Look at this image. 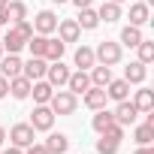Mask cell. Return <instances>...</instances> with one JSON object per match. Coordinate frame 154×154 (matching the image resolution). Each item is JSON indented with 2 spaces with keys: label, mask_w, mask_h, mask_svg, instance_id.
Wrapping results in <instances>:
<instances>
[{
  "label": "cell",
  "mask_w": 154,
  "mask_h": 154,
  "mask_svg": "<svg viewBox=\"0 0 154 154\" xmlns=\"http://www.w3.org/2000/svg\"><path fill=\"white\" fill-rule=\"evenodd\" d=\"M33 36V24L24 18V21H15L9 30H6V36L0 39L3 42V51H9V54H18L24 45H27V39Z\"/></svg>",
  "instance_id": "obj_1"
},
{
  "label": "cell",
  "mask_w": 154,
  "mask_h": 154,
  "mask_svg": "<svg viewBox=\"0 0 154 154\" xmlns=\"http://www.w3.org/2000/svg\"><path fill=\"white\" fill-rule=\"evenodd\" d=\"M94 57H97V63H103V66H115V63H121V57H124V45H121V42H112V39H103V42H97Z\"/></svg>",
  "instance_id": "obj_2"
},
{
  "label": "cell",
  "mask_w": 154,
  "mask_h": 154,
  "mask_svg": "<svg viewBox=\"0 0 154 154\" xmlns=\"http://www.w3.org/2000/svg\"><path fill=\"white\" fill-rule=\"evenodd\" d=\"M48 109H51L54 115H72L75 109H79V97L69 94V91L54 88V94H51V100H48Z\"/></svg>",
  "instance_id": "obj_3"
},
{
  "label": "cell",
  "mask_w": 154,
  "mask_h": 154,
  "mask_svg": "<svg viewBox=\"0 0 154 154\" xmlns=\"http://www.w3.org/2000/svg\"><path fill=\"white\" fill-rule=\"evenodd\" d=\"M54 118H57V115L48 109V103H42V106H33V112H30V121H27V124H30L36 133H48V130L54 127Z\"/></svg>",
  "instance_id": "obj_4"
},
{
  "label": "cell",
  "mask_w": 154,
  "mask_h": 154,
  "mask_svg": "<svg viewBox=\"0 0 154 154\" xmlns=\"http://www.w3.org/2000/svg\"><path fill=\"white\" fill-rule=\"evenodd\" d=\"M6 139H9V145H15V148H27V145H33L36 130H33L30 124H12L9 133H6Z\"/></svg>",
  "instance_id": "obj_5"
},
{
  "label": "cell",
  "mask_w": 154,
  "mask_h": 154,
  "mask_svg": "<svg viewBox=\"0 0 154 154\" xmlns=\"http://www.w3.org/2000/svg\"><path fill=\"white\" fill-rule=\"evenodd\" d=\"M69 72H72V69H69L63 60H51L48 69H45V82H48L51 88H63L66 79H69Z\"/></svg>",
  "instance_id": "obj_6"
},
{
  "label": "cell",
  "mask_w": 154,
  "mask_h": 154,
  "mask_svg": "<svg viewBox=\"0 0 154 154\" xmlns=\"http://www.w3.org/2000/svg\"><path fill=\"white\" fill-rule=\"evenodd\" d=\"M33 33H42V36H51L54 33V27H57V15L51 12V9H42V12H36L33 15Z\"/></svg>",
  "instance_id": "obj_7"
},
{
  "label": "cell",
  "mask_w": 154,
  "mask_h": 154,
  "mask_svg": "<svg viewBox=\"0 0 154 154\" xmlns=\"http://www.w3.org/2000/svg\"><path fill=\"white\" fill-rule=\"evenodd\" d=\"M112 115H115V121H118L121 127H133V124H136V118H139V109H136L130 100H121V103L112 109Z\"/></svg>",
  "instance_id": "obj_8"
},
{
  "label": "cell",
  "mask_w": 154,
  "mask_h": 154,
  "mask_svg": "<svg viewBox=\"0 0 154 154\" xmlns=\"http://www.w3.org/2000/svg\"><path fill=\"white\" fill-rule=\"evenodd\" d=\"M54 30H57V39L60 42H79L82 39V27L75 24V18H60Z\"/></svg>",
  "instance_id": "obj_9"
},
{
  "label": "cell",
  "mask_w": 154,
  "mask_h": 154,
  "mask_svg": "<svg viewBox=\"0 0 154 154\" xmlns=\"http://www.w3.org/2000/svg\"><path fill=\"white\" fill-rule=\"evenodd\" d=\"M88 88H91V75H88V69H75V72H69V79H66V91H69V94L82 97Z\"/></svg>",
  "instance_id": "obj_10"
},
{
  "label": "cell",
  "mask_w": 154,
  "mask_h": 154,
  "mask_svg": "<svg viewBox=\"0 0 154 154\" xmlns=\"http://www.w3.org/2000/svg\"><path fill=\"white\" fill-rule=\"evenodd\" d=\"M45 69H48V60H45V57H30V60L21 63V75H27L30 82L45 79Z\"/></svg>",
  "instance_id": "obj_11"
},
{
  "label": "cell",
  "mask_w": 154,
  "mask_h": 154,
  "mask_svg": "<svg viewBox=\"0 0 154 154\" xmlns=\"http://www.w3.org/2000/svg\"><path fill=\"white\" fill-rule=\"evenodd\" d=\"M106 88H97V85H91L85 94H82V103L91 109V112H97V109H106Z\"/></svg>",
  "instance_id": "obj_12"
},
{
  "label": "cell",
  "mask_w": 154,
  "mask_h": 154,
  "mask_svg": "<svg viewBox=\"0 0 154 154\" xmlns=\"http://www.w3.org/2000/svg\"><path fill=\"white\" fill-rule=\"evenodd\" d=\"M145 79H148V66H145V63L130 60V63L124 66V82H127V85H142Z\"/></svg>",
  "instance_id": "obj_13"
},
{
  "label": "cell",
  "mask_w": 154,
  "mask_h": 154,
  "mask_svg": "<svg viewBox=\"0 0 154 154\" xmlns=\"http://www.w3.org/2000/svg\"><path fill=\"white\" fill-rule=\"evenodd\" d=\"M42 145H45L48 154H66V151H69V139H66V133H51V130H48V139H45Z\"/></svg>",
  "instance_id": "obj_14"
},
{
  "label": "cell",
  "mask_w": 154,
  "mask_h": 154,
  "mask_svg": "<svg viewBox=\"0 0 154 154\" xmlns=\"http://www.w3.org/2000/svg\"><path fill=\"white\" fill-rule=\"evenodd\" d=\"M21 57L18 54H3L0 57V75H6V79H15V75H21Z\"/></svg>",
  "instance_id": "obj_15"
},
{
  "label": "cell",
  "mask_w": 154,
  "mask_h": 154,
  "mask_svg": "<svg viewBox=\"0 0 154 154\" xmlns=\"http://www.w3.org/2000/svg\"><path fill=\"white\" fill-rule=\"evenodd\" d=\"M148 21H151V9H148L145 0L130 3V24H133V27H142V24H148Z\"/></svg>",
  "instance_id": "obj_16"
},
{
  "label": "cell",
  "mask_w": 154,
  "mask_h": 154,
  "mask_svg": "<svg viewBox=\"0 0 154 154\" xmlns=\"http://www.w3.org/2000/svg\"><path fill=\"white\" fill-rule=\"evenodd\" d=\"M106 97H109V100H115V103L130 100V85H127L124 79H112V82L106 85Z\"/></svg>",
  "instance_id": "obj_17"
},
{
  "label": "cell",
  "mask_w": 154,
  "mask_h": 154,
  "mask_svg": "<svg viewBox=\"0 0 154 154\" xmlns=\"http://www.w3.org/2000/svg\"><path fill=\"white\" fill-rule=\"evenodd\" d=\"M30 79L27 75H15V79H9V94L15 97V100H27L30 97Z\"/></svg>",
  "instance_id": "obj_18"
},
{
  "label": "cell",
  "mask_w": 154,
  "mask_h": 154,
  "mask_svg": "<svg viewBox=\"0 0 154 154\" xmlns=\"http://www.w3.org/2000/svg\"><path fill=\"white\" fill-rule=\"evenodd\" d=\"M97 18L106 21V24H115L121 18V3H112V0H103L100 9H97Z\"/></svg>",
  "instance_id": "obj_19"
},
{
  "label": "cell",
  "mask_w": 154,
  "mask_h": 154,
  "mask_svg": "<svg viewBox=\"0 0 154 154\" xmlns=\"http://www.w3.org/2000/svg\"><path fill=\"white\" fill-rule=\"evenodd\" d=\"M30 94H33V103H36V106H42V103H48V100H51L54 88H51L45 79H36V82L30 85Z\"/></svg>",
  "instance_id": "obj_20"
},
{
  "label": "cell",
  "mask_w": 154,
  "mask_h": 154,
  "mask_svg": "<svg viewBox=\"0 0 154 154\" xmlns=\"http://www.w3.org/2000/svg\"><path fill=\"white\" fill-rule=\"evenodd\" d=\"M88 75H91V85H97V88H106V85L112 82V66L94 63V66L88 69Z\"/></svg>",
  "instance_id": "obj_21"
},
{
  "label": "cell",
  "mask_w": 154,
  "mask_h": 154,
  "mask_svg": "<svg viewBox=\"0 0 154 154\" xmlns=\"http://www.w3.org/2000/svg\"><path fill=\"white\" fill-rule=\"evenodd\" d=\"M72 63L79 66V69H91V66L97 63L94 48H91V45H79V48H75V54H72Z\"/></svg>",
  "instance_id": "obj_22"
},
{
  "label": "cell",
  "mask_w": 154,
  "mask_h": 154,
  "mask_svg": "<svg viewBox=\"0 0 154 154\" xmlns=\"http://www.w3.org/2000/svg\"><path fill=\"white\" fill-rule=\"evenodd\" d=\"M130 103L139 109V115L151 112V109H154V94H151V88H139V91H136V97H133Z\"/></svg>",
  "instance_id": "obj_23"
},
{
  "label": "cell",
  "mask_w": 154,
  "mask_h": 154,
  "mask_svg": "<svg viewBox=\"0 0 154 154\" xmlns=\"http://www.w3.org/2000/svg\"><path fill=\"white\" fill-rule=\"evenodd\" d=\"M112 124H115V115H112L109 109H97V115L91 118V127H94V130H97L100 136H103V133H106V130H109Z\"/></svg>",
  "instance_id": "obj_24"
},
{
  "label": "cell",
  "mask_w": 154,
  "mask_h": 154,
  "mask_svg": "<svg viewBox=\"0 0 154 154\" xmlns=\"http://www.w3.org/2000/svg\"><path fill=\"white\" fill-rule=\"evenodd\" d=\"M75 24H79L82 30H97V24H100V18H97V9H91V6L79 9V18H75Z\"/></svg>",
  "instance_id": "obj_25"
},
{
  "label": "cell",
  "mask_w": 154,
  "mask_h": 154,
  "mask_svg": "<svg viewBox=\"0 0 154 154\" xmlns=\"http://www.w3.org/2000/svg\"><path fill=\"white\" fill-rule=\"evenodd\" d=\"M142 39H145V36H142V27H133V24H127V27L121 30V39H118V42H121V45H127V48H136Z\"/></svg>",
  "instance_id": "obj_26"
},
{
  "label": "cell",
  "mask_w": 154,
  "mask_h": 154,
  "mask_svg": "<svg viewBox=\"0 0 154 154\" xmlns=\"http://www.w3.org/2000/svg\"><path fill=\"white\" fill-rule=\"evenodd\" d=\"M133 142L136 145H151L154 142V127L151 124H133Z\"/></svg>",
  "instance_id": "obj_27"
},
{
  "label": "cell",
  "mask_w": 154,
  "mask_h": 154,
  "mask_svg": "<svg viewBox=\"0 0 154 154\" xmlns=\"http://www.w3.org/2000/svg\"><path fill=\"white\" fill-rule=\"evenodd\" d=\"M6 12H9V24L24 21V18H27V3H24V0H9V3H6Z\"/></svg>",
  "instance_id": "obj_28"
},
{
  "label": "cell",
  "mask_w": 154,
  "mask_h": 154,
  "mask_svg": "<svg viewBox=\"0 0 154 154\" xmlns=\"http://www.w3.org/2000/svg\"><path fill=\"white\" fill-rule=\"evenodd\" d=\"M63 48H66V42L48 36V42H45V54H42V57H45L48 63H51V60H60V57H63Z\"/></svg>",
  "instance_id": "obj_29"
},
{
  "label": "cell",
  "mask_w": 154,
  "mask_h": 154,
  "mask_svg": "<svg viewBox=\"0 0 154 154\" xmlns=\"http://www.w3.org/2000/svg\"><path fill=\"white\" fill-rule=\"evenodd\" d=\"M45 42H48V36H42V33H33V36L27 39L30 57H42V54H45Z\"/></svg>",
  "instance_id": "obj_30"
},
{
  "label": "cell",
  "mask_w": 154,
  "mask_h": 154,
  "mask_svg": "<svg viewBox=\"0 0 154 154\" xmlns=\"http://www.w3.org/2000/svg\"><path fill=\"white\" fill-rule=\"evenodd\" d=\"M136 54H139V57H136V60H139V63H145V66H148V63H151V60H154V42H151V39H142V42H139V45H136Z\"/></svg>",
  "instance_id": "obj_31"
},
{
  "label": "cell",
  "mask_w": 154,
  "mask_h": 154,
  "mask_svg": "<svg viewBox=\"0 0 154 154\" xmlns=\"http://www.w3.org/2000/svg\"><path fill=\"white\" fill-rule=\"evenodd\" d=\"M121 142L118 139H109V136H100L97 139V154H118Z\"/></svg>",
  "instance_id": "obj_32"
},
{
  "label": "cell",
  "mask_w": 154,
  "mask_h": 154,
  "mask_svg": "<svg viewBox=\"0 0 154 154\" xmlns=\"http://www.w3.org/2000/svg\"><path fill=\"white\" fill-rule=\"evenodd\" d=\"M124 130H127V127H121V124L115 121V124H112V127H109L103 136H109V139H118V142H121V139H124Z\"/></svg>",
  "instance_id": "obj_33"
},
{
  "label": "cell",
  "mask_w": 154,
  "mask_h": 154,
  "mask_svg": "<svg viewBox=\"0 0 154 154\" xmlns=\"http://www.w3.org/2000/svg\"><path fill=\"white\" fill-rule=\"evenodd\" d=\"M24 154H48V151H45V145H42V142H33V145H27V148H24Z\"/></svg>",
  "instance_id": "obj_34"
},
{
  "label": "cell",
  "mask_w": 154,
  "mask_h": 154,
  "mask_svg": "<svg viewBox=\"0 0 154 154\" xmlns=\"http://www.w3.org/2000/svg\"><path fill=\"white\" fill-rule=\"evenodd\" d=\"M9 94V79H6V75H0V100H3Z\"/></svg>",
  "instance_id": "obj_35"
},
{
  "label": "cell",
  "mask_w": 154,
  "mask_h": 154,
  "mask_svg": "<svg viewBox=\"0 0 154 154\" xmlns=\"http://www.w3.org/2000/svg\"><path fill=\"white\" fill-rule=\"evenodd\" d=\"M0 154H24V148H15V145H9V148H0Z\"/></svg>",
  "instance_id": "obj_36"
},
{
  "label": "cell",
  "mask_w": 154,
  "mask_h": 154,
  "mask_svg": "<svg viewBox=\"0 0 154 154\" xmlns=\"http://www.w3.org/2000/svg\"><path fill=\"white\" fill-rule=\"evenodd\" d=\"M69 3H72L75 9H85V6H91V3H94V0H69Z\"/></svg>",
  "instance_id": "obj_37"
},
{
  "label": "cell",
  "mask_w": 154,
  "mask_h": 154,
  "mask_svg": "<svg viewBox=\"0 0 154 154\" xmlns=\"http://www.w3.org/2000/svg\"><path fill=\"white\" fill-rule=\"evenodd\" d=\"M0 24L9 27V12H6V6H0Z\"/></svg>",
  "instance_id": "obj_38"
},
{
  "label": "cell",
  "mask_w": 154,
  "mask_h": 154,
  "mask_svg": "<svg viewBox=\"0 0 154 154\" xmlns=\"http://www.w3.org/2000/svg\"><path fill=\"white\" fill-rule=\"evenodd\" d=\"M136 154H154V148H151V145H139V148H136Z\"/></svg>",
  "instance_id": "obj_39"
},
{
  "label": "cell",
  "mask_w": 154,
  "mask_h": 154,
  "mask_svg": "<svg viewBox=\"0 0 154 154\" xmlns=\"http://www.w3.org/2000/svg\"><path fill=\"white\" fill-rule=\"evenodd\" d=\"M3 142H6V127L0 124V148H3Z\"/></svg>",
  "instance_id": "obj_40"
},
{
  "label": "cell",
  "mask_w": 154,
  "mask_h": 154,
  "mask_svg": "<svg viewBox=\"0 0 154 154\" xmlns=\"http://www.w3.org/2000/svg\"><path fill=\"white\" fill-rule=\"evenodd\" d=\"M51 3H57V6H60V3H69V0H51Z\"/></svg>",
  "instance_id": "obj_41"
},
{
  "label": "cell",
  "mask_w": 154,
  "mask_h": 154,
  "mask_svg": "<svg viewBox=\"0 0 154 154\" xmlns=\"http://www.w3.org/2000/svg\"><path fill=\"white\" fill-rule=\"evenodd\" d=\"M6 3H9V0H0V6H6Z\"/></svg>",
  "instance_id": "obj_42"
},
{
  "label": "cell",
  "mask_w": 154,
  "mask_h": 154,
  "mask_svg": "<svg viewBox=\"0 0 154 154\" xmlns=\"http://www.w3.org/2000/svg\"><path fill=\"white\" fill-rule=\"evenodd\" d=\"M0 57H3V42H0Z\"/></svg>",
  "instance_id": "obj_43"
},
{
  "label": "cell",
  "mask_w": 154,
  "mask_h": 154,
  "mask_svg": "<svg viewBox=\"0 0 154 154\" xmlns=\"http://www.w3.org/2000/svg\"><path fill=\"white\" fill-rule=\"evenodd\" d=\"M112 3H124V0H112Z\"/></svg>",
  "instance_id": "obj_44"
}]
</instances>
